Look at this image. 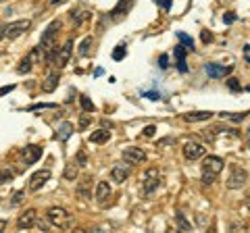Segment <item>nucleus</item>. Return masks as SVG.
I'll list each match as a JSON object with an SVG mask.
<instances>
[{
    "label": "nucleus",
    "instance_id": "nucleus-5",
    "mask_svg": "<svg viewBox=\"0 0 250 233\" xmlns=\"http://www.w3.org/2000/svg\"><path fill=\"white\" fill-rule=\"evenodd\" d=\"M182 152H184L186 160H198V158H202V156H205V154H207V148H205V146H202L200 142H194V139H188V142L184 144Z\"/></svg>",
    "mask_w": 250,
    "mask_h": 233
},
{
    "label": "nucleus",
    "instance_id": "nucleus-28",
    "mask_svg": "<svg viewBox=\"0 0 250 233\" xmlns=\"http://www.w3.org/2000/svg\"><path fill=\"white\" fill-rule=\"evenodd\" d=\"M80 102H82V108H83L85 113H94V111H96V106H94V102H92L88 96H82V98H80Z\"/></svg>",
    "mask_w": 250,
    "mask_h": 233
},
{
    "label": "nucleus",
    "instance_id": "nucleus-30",
    "mask_svg": "<svg viewBox=\"0 0 250 233\" xmlns=\"http://www.w3.org/2000/svg\"><path fill=\"white\" fill-rule=\"evenodd\" d=\"M228 88H229L231 92H240L242 85H240V81L236 79V77H229V79H228Z\"/></svg>",
    "mask_w": 250,
    "mask_h": 233
},
{
    "label": "nucleus",
    "instance_id": "nucleus-14",
    "mask_svg": "<svg viewBox=\"0 0 250 233\" xmlns=\"http://www.w3.org/2000/svg\"><path fill=\"white\" fill-rule=\"evenodd\" d=\"M111 196H113L111 183H108V181H98V183H96V202H98V204L104 206Z\"/></svg>",
    "mask_w": 250,
    "mask_h": 233
},
{
    "label": "nucleus",
    "instance_id": "nucleus-41",
    "mask_svg": "<svg viewBox=\"0 0 250 233\" xmlns=\"http://www.w3.org/2000/svg\"><path fill=\"white\" fill-rule=\"evenodd\" d=\"M244 60H246V63H250V44L244 46Z\"/></svg>",
    "mask_w": 250,
    "mask_h": 233
},
{
    "label": "nucleus",
    "instance_id": "nucleus-33",
    "mask_svg": "<svg viewBox=\"0 0 250 233\" xmlns=\"http://www.w3.org/2000/svg\"><path fill=\"white\" fill-rule=\"evenodd\" d=\"M171 2H173V0H156V6H161L163 11H169L171 9Z\"/></svg>",
    "mask_w": 250,
    "mask_h": 233
},
{
    "label": "nucleus",
    "instance_id": "nucleus-37",
    "mask_svg": "<svg viewBox=\"0 0 250 233\" xmlns=\"http://www.w3.org/2000/svg\"><path fill=\"white\" fill-rule=\"evenodd\" d=\"M42 108H57V104H34L29 106V111H42Z\"/></svg>",
    "mask_w": 250,
    "mask_h": 233
},
{
    "label": "nucleus",
    "instance_id": "nucleus-29",
    "mask_svg": "<svg viewBox=\"0 0 250 233\" xmlns=\"http://www.w3.org/2000/svg\"><path fill=\"white\" fill-rule=\"evenodd\" d=\"M125 54H127V50H125V44H119V46L115 48V52H113V58H115V60H123Z\"/></svg>",
    "mask_w": 250,
    "mask_h": 233
},
{
    "label": "nucleus",
    "instance_id": "nucleus-9",
    "mask_svg": "<svg viewBox=\"0 0 250 233\" xmlns=\"http://www.w3.org/2000/svg\"><path fill=\"white\" fill-rule=\"evenodd\" d=\"M223 167H225V162L219 156H205V160H202V173L213 175V177H217L219 173H221Z\"/></svg>",
    "mask_w": 250,
    "mask_h": 233
},
{
    "label": "nucleus",
    "instance_id": "nucleus-39",
    "mask_svg": "<svg viewBox=\"0 0 250 233\" xmlns=\"http://www.w3.org/2000/svg\"><path fill=\"white\" fill-rule=\"evenodd\" d=\"M202 42H205V44H208V42H213V34H210V32H202Z\"/></svg>",
    "mask_w": 250,
    "mask_h": 233
},
{
    "label": "nucleus",
    "instance_id": "nucleus-4",
    "mask_svg": "<svg viewBox=\"0 0 250 233\" xmlns=\"http://www.w3.org/2000/svg\"><path fill=\"white\" fill-rule=\"evenodd\" d=\"M29 27H31L29 19H19V21H13V23H9V25H4L2 34H4V38H9V40H15V38L25 34Z\"/></svg>",
    "mask_w": 250,
    "mask_h": 233
},
{
    "label": "nucleus",
    "instance_id": "nucleus-43",
    "mask_svg": "<svg viewBox=\"0 0 250 233\" xmlns=\"http://www.w3.org/2000/svg\"><path fill=\"white\" fill-rule=\"evenodd\" d=\"M4 229H6V221L0 219V231H4Z\"/></svg>",
    "mask_w": 250,
    "mask_h": 233
},
{
    "label": "nucleus",
    "instance_id": "nucleus-27",
    "mask_svg": "<svg viewBox=\"0 0 250 233\" xmlns=\"http://www.w3.org/2000/svg\"><path fill=\"white\" fill-rule=\"evenodd\" d=\"M92 36H88V38H83V42L80 44V50H77V52H80V57H88V54H90V46H92Z\"/></svg>",
    "mask_w": 250,
    "mask_h": 233
},
{
    "label": "nucleus",
    "instance_id": "nucleus-35",
    "mask_svg": "<svg viewBox=\"0 0 250 233\" xmlns=\"http://www.w3.org/2000/svg\"><path fill=\"white\" fill-rule=\"evenodd\" d=\"M154 131H156V127H154V125H146V127L142 129V134H144L146 137H152V136H154Z\"/></svg>",
    "mask_w": 250,
    "mask_h": 233
},
{
    "label": "nucleus",
    "instance_id": "nucleus-38",
    "mask_svg": "<svg viewBox=\"0 0 250 233\" xmlns=\"http://www.w3.org/2000/svg\"><path fill=\"white\" fill-rule=\"evenodd\" d=\"M142 96L146 98H150V100H161V92H144Z\"/></svg>",
    "mask_w": 250,
    "mask_h": 233
},
{
    "label": "nucleus",
    "instance_id": "nucleus-20",
    "mask_svg": "<svg viewBox=\"0 0 250 233\" xmlns=\"http://www.w3.org/2000/svg\"><path fill=\"white\" fill-rule=\"evenodd\" d=\"M59 81H61V73L59 71H52L48 77H46V81L42 83V92H46V94H52V92L57 90Z\"/></svg>",
    "mask_w": 250,
    "mask_h": 233
},
{
    "label": "nucleus",
    "instance_id": "nucleus-19",
    "mask_svg": "<svg viewBox=\"0 0 250 233\" xmlns=\"http://www.w3.org/2000/svg\"><path fill=\"white\" fill-rule=\"evenodd\" d=\"M173 54H175V60H177V71H179V73H188V63H186L188 50L184 48L182 44H177L175 50H173Z\"/></svg>",
    "mask_w": 250,
    "mask_h": 233
},
{
    "label": "nucleus",
    "instance_id": "nucleus-26",
    "mask_svg": "<svg viewBox=\"0 0 250 233\" xmlns=\"http://www.w3.org/2000/svg\"><path fill=\"white\" fill-rule=\"evenodd\" d=\"M65 179H69V181L77 179V162H69L65 167Z\"/></svg>",
    "mask_w": 250,
    "mask_h": 233
},
{
    "label": "nucleus",
    "instance_id": "nucleus-23",
    "mask_svg": "<svg viewBox=\"0 0 250 233\" xmlns=\"http://www.w3.org/2000/svg\"><path fill=\"white\" fill-rule=\"evenodd\" d=\"M177 40H179V44H182L188 52L194 50V40H192V36H188L186 32H177Z\"/></svg>",
    "mask_w": 250,
    "mask_h": 233
},
{
    "label": "nucleus",
    "instance_id": "nucleus-47",
    "mask_svg": "<svg viewBox=\"0 0 250 233\" xmlns=\"http://www.w3.org/2000/svg\"><path fill=\"white\" fill-rule=\"evenodd\" d=\"M0 2H4V0H0Z\"/></svg>",
    "mask_w": 250,
    "mask_h": 233
},
{
    "label": "nucleus",
    "instance_id": "nucleus-25",
    "mask_svg": "<svg viewBox=\"0 0 250 233\" xmlns=\"http://www.w3.org/2000/svg\"><path fill=\"white\" fill-rule=\"evenodd\" d=\"M175 219H177V227H179V231H190V229H192V223L186 219V214H184V213H175Z\"/></svg>",
    "mask_w": 250,
    "mask_h": 233
},
{
    "label": "nucleus",
    "instance_id": "nucleus-44",
    "mask_svg": "<svg viewBox=\"0 0 250 233\" xmlns=\"http://www.w3.org/2000/svg\"><path fill=\"white\" fill-rule=\"evenodd\" d=\"M246 142H248V148H250V129L246 131Z\"/></svg>",
    "mask_w": 250,
    "mask_h": 233
},
{
    "label": "nucleus",
    "instance_id": "nucleus-2",
    "mask_svg": "<svg viewBox=\"0 0 250 233\" xmlns=\"http://www.w3.org/2000/svg\"><path fill=\"white\" fill-rule=\"evenodd\" d=\"M46 219H48L52 227H59L62 231H71L75 227L73 214H69L65 208H61V206H50L48 211H46Z\"/></svg>",
    "mask_w": 250,
    "mask_h": 233
},
{
    "label": "nucleus",
    "instance_id": "nucleus-11",
    "mask_svg": "<svg viewBox=\"0 0 250 233\" xmlns=\"http://www.w3.org/2000/svg\"><path fill=\"white\" fill-rule=\"evenodd\" d=\"M50 169H40V171H36L34 175L29 177V190L31 192H38V190H42L44 185H46V181L50 179Z\"/></svg>",
    "mask_w": 250,
    "mask_h": 233
},
{
    "label": "nucleus",
    "instance_id": "nucleus-12",
    "mask_svg": "<svg viewBox=\"0 0 250 233\" xmlns=\"http://www.w3.org/2000/svg\"><path fill=\"white\" fill-rule=\"evenodd\" d=\"M233 71V67L231 65H219V63H207L205 65V73L210 77V79H221V77L225 75H229Z\"/></svg>",
    "mask_w": 250,
    "mask_h": 233
},
{
    "label": "nucleus",
    "instance_id": "nucleus-6",
    "mask_svg": "<svg viewBox=\"0 0 250 233\" xmlns=\"http://www.w3.org/2000/svg\"><path fill=\"white\" fill-rule=\"evenodd\" d=\"M121 156L125 160V165H142L146 160V152L142 148H136V146H129V148H123L121 150Z\"/></svg>",
    "mask_w": 250,
    "mask_h": 233
},
{
    "label": "nucleus",
    "instance_id": "nucleus-46",
    "mask_svg": "<svg viewBox=\"0 0 250 233\" xmlns=\"http://www.w3.org/2000/svg\"><path fill=\"white\" fill-rule=\"evenodd\" d=\"M2 38H4V34H2V29H0V40H2Z\"/></svg>",
    "mask_w": 250,
    "mask_h": 233
},
{
    "label": "nucleus",
    "instance_id": "nucleus-32",
    "mask_svg": "<svg viewBox=\"0 0 250 233\" xmlns=\"http://www.w3.org/2000/svg\"><path fill=\"white\" fill-rule=\"evenodd\" d=\"M236 19H238V17H236V13H231V11L223 15V23H228V25H231V23H236Z\"/></svg>",
    "mask_w": 250,
    "mask_h": 233
},
{
    "label": "nucleus",
    "instance_id": "nucleus-7",
    "mask_svg": "<svg viewBox=\"0 0 250 233\" xmlns=\"http://www.w3.org/2000/svg\"><path fill=\"white\" fill-rule=\"evenodd\" d=\"M71 52H73V40L69 38V40L57 50V57H54V67H57L59 71H61L62 67H67L69 58H71Z\"/></svg>",
    "mask_w": 250,
    "mask_h": 233
},
{
    "label": "nucleus",
    "instance_id": "nucleus-15",
    "mask_svg": "<svg viewBox=\"0 0 250 233\" xmlns=\"http://www.w3.org/2000/svg\"><path fill=\"white\" fill-rule=\"evenodd\" d=\"M36 219H38V213L34 208H27V211L17 219V227L19 229H31L36 225Z\"/></svg>",
    "mask_w": 250,
    "mask_h": 233
},
{
    "label": "nucleus",
    "instance_id": "nucleus-3",
    "mask_svg": "<svg viewBox=\"0 0 250 233\" xmlns=\"http://www.w3.org/2000/svg\"><path fill=\"white\" fill-rule=\"evenodd\" d=\"M161 183H163V175H161V171L156 169V167L146 169V173H144V177H142V192L146 194V196H150V194H154L156 190L161 188Z\"/></svg>",
    "mask_w": 250,
    "mask_h": 233
},
{
    "label": "nucleus",
    "instance_id": "nucleus-13",
    "mask_svg": "<svg viewBox=\"0 0 250 233\" xmlns=\"http://www.w3.org/2000/svg\"><path fill=\"white\" fill-rule=\"evenodd\" d=\"M131 9H134V0H119L115 9L108 13V15H111V21H121Z\"/></svg>",
    "mask_w": 250,
    "mask_h": 233
},
{
    "label": "nucleus",
    "instance_id": "nucleus-17",
    "mask_svg": "<svg viewBox=\"0 0 250 233\" xmlns=\"http://www.w3.org/2000/svg\"><path fill=\"white\" fill-rule=\"evenodd\" d=\"M129 177V167H125L123 162H119V165H115L113 171H111V179L115 183H125V179Z\"/></svg>",
    "mask_w": 250,
    "mask_h": 233
},
{
    "label": "nucleus",
    "instance_id": "nucleus-10",
    "mask_svg": "<svg viewBox=\"0 0 250 233\" xmlns=\"http://www.w3.org/2000/svg\"><path fill=\"white\" fill-rule=\"evenodd\" d=\"M42 156V148L40 146H34V144H29L25 146V148H21V158H23V165L25 167H31L34 162H38Z\"/></svg>",
    "mask_w": 250,
    "mask_h": 233
},
{
    "label": "nucleus",
    "instance_id": "nucleus-22",
    "mask_svg": "<svg viewBox=\"0 0 250 233\" xmlns=\"http://www.w3.org/2000/svg\"><path fill=\"white\" fill-rule=\"evenodd\" d=\"M92 17V11H88V9H73L71 11V19L75 21V25H82L83 21H88Z\"/></svg>",
    "mask_w": 250,
    "mask_h": 233
},
{
    "label": "nucleus",
    "instance_id": "nucleus-16",
    "mask_svg": "<svg viewBox=\"0 0 250 233\" xmlns=\"http://www.w3.org/2000/svg\"><path fill=\"white\" fill-rule=\"evenodd\" d=\"M73 131H75L73 123L62 121L61 125H59V129H57V134H54V139H59V142H67V139L73 136Z\"/></svg>",
    "mask_w": 250,
    "mask_h": 233
},
{
    "label": "nucleus",
    "instance_id": "nucleus-24",
    "mask_svg": "<svg viewBox=\"0 0 250 233\" xmlns=\"http://www.w3.org/2000/svg\"><path fill=\"white\" fill-rule=\"evenodd\" d=\"M246 115H248V111H244V113H219V116H221V119H229V121H233V123L244 121Z\"/></svg>",
    "mask_w": 250,
    "mask_h": 233
},
{
    "label": "nucleus",
    "instance_id": "nucleus-21",
    "mask_svg": "<svg viewBox=\"0 0 250 233\" xmlns=\"http://www.w3.org/2000/svg\"><path fill=\"white\" fill-rule=\"evenodd\" d=\"M108 139H111V131L108 129H96V131H92V136H90L92 144H106Z\"/></svg>",
    "mask_w": 250,
    "mask_h": 233
},
{
    "label": "nucleus",
    "instance_id": "nucleus-34",
    "mask_svg": "<svg viewBox=\"0 0 250 233\" xmlns=\"http://www.w3.org/2000/svg\"><path fill=\"white\" fill-rule=\"evenodd\" d=\"M23 196H25V192H17V194H15V196H13V202H11V206H17L19 202L23 200Z\"/></svg>",
    "mask_w": 250,
    "mask_h": 233
},
{
    "label": "nucleus",
    "instance_id": "nucleus-42",
    "mask_svg": "<svg viewBox=\"0 0 250 233\" xmlns=\"http://www.w3.org/2000/svg\"><path fill=\"white\" fill-rule=\"evenodd\" d=\"M15 90V85H6V88H0V96L2 94H9V92H13Z\"/></svg>",
    "mask_w": 250,
    "mask_h": 233
},
{
    "label": "nucleus",
    "instance_id": "nucleus-36",
    "mask_svg": "<svg viewBox=\"0 0 250 233\" xmlns=\"http://www.w3.org/2000/svg\"><path fill=\"white\" fill-rule=\"evenodd\" d=\"M159 67H161V69H167V67H169V57H167V54H161V58H159Z\"/></svg>",
    "mask_w": 250,
    "mask_h": 233
},
{
    "label": "nucleus",
    "instance_id": "nucleus-18",
    "mask_svg": "<svg viewBox=\"0 0 250 233\" xmlns=\"http://www.w3.org/2000/svg\"><path fill=\"white\" fill-rule=\"evenodd\" d=\"M213 115L215 113H210V111H192V113L184 115V121L186 123H200V121H208Z\"/></svg>",
    "mask_w": 250,
    "mask_h": 233
},
{
    "label": "nucleus",
    "instance_id": "nucleus-1",
    "mask_svg": "<svg viewBox=\"0 0 250 233\" xmlns=\"http://www.w3.org/2000/svg\"><path fill=\"white\" fill-rule=\"evenodd\" d=\"M59 29H61V21H59V19H54L50 25L44 29L42 40H40V46H38V48L42 50V57L48 60V63H54V57H57V50H59L57 42H54V38H57V32H59Z\"/></svg>",
    "mask_w": 250,
    "mask_h": 233
},
{
    "label": "nucleus",
    "instance_id": "nucleus-40",
    "mask_svg": "<svg viewBox=\"0 0 250 233\" xmlns=\"http://www.w3.org/2000/svg\"><path fill=\"white\" fill-rule=\"evenodd\" d=\"M88 123H90V116H88V115H83V116H82V121H80V127L85 129V127H88Z\"/></svg>",
    "mask_w": 250,
    "mask_h": 233
},
{
    "label": "nucleus",
    "instance_id": "nucleus-31",
    "mask_svg": "<svg viewBox=\"0 0 250 233\" xmlns=\"http://www.w3.org/2000/svg\"><path fill=\"white\" fill-rule=\"evenodd\" d=\"M13 177H15V175L11 173L9 169H2V171H0V183H6V181H11Z\"/></svg>",
    "mask_w": 250,
    "mask_h": 233
},
{
    "label": "nucleus",
    "instance_id": "nucleus-45",
    "mask_svg": "<svg viewBox=\"0 0 250 233\" xmlns=\"http://www.w3.org/2000/svg\"><path fill=\"white\" fill-rule=\"evenodd\" d=\"M59 2H62V0H50V4H59Z\"/></svg>",
    "mask_w": 250,
    "mask_h": 233
},
{
    "label": "nucleus",
    "instance_id": "nucleus-8",
    "mask_svg": "<svg viewBox=\"0 0 250 233\" xmlns=\"http://www.w3.org/2000/svg\"><path fill=\"white\" fill-rule=\"evenodd\" d=\"M248 181V173L244 169H240V167H233L231 169V173L228 177V188L229 190H240V188H244Z\"/></svg>",
    "mask_w": 250,
    "mask_h": 233
}]
</instances>
